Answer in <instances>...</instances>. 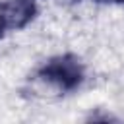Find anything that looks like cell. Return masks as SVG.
I'll list each match as a JSON object with an SVG mask.
<instances>
[{"instance_id":"6da1fadb","label":"cell","mask_w":124,"mask_h":124,"mask_svg":"<svg viewBox=\"0 0 124 124\" xmlns=\"http://www.w3.org/2000/svg\"><path fill=\"white\" fill-rule=\"evenodd\" d=\"M33 78L56 91L58 95H70L78 89L87 79V66L83 58L76 52H60L48 56L41 66L35 70Z\"/></svg>"},{"instance_id":"7a4b0ae2","label":"cell","mask_w":124,"mask_h":124,"mask_svg":"<svg viewBox=\"0 0 124 124\" xmlns=\"http://www.w3.org/2000/svg\"><path fill=\"white\" fill-rule=\"evenodd\" d=\"M37 14L39 8L33 0H0V39L25 29Z\"/></svg>"},{"instance_id":"3957f363","label":"cell","mask_w":124,"mask_h":124,"mask_svg":"<svg viewBox=\"0 0 124 124\" xmlns=\"http://www.w3.org/2000/svg\"><path fill=\"white\" fill-rule=\"evenodd\" d=\"M93 2L103 6H124V0H93Z\"/></svg>"},{"instance_id":"277c9868","label":"cell","mask_w":124,"mask_h":124,"mask_svg":"<svg viewBox=\"0 0 124 124\" xmlns=\"http://www.w3.org/2000/svg\"><path fill=\"white\" fill-rule=\"evenodd\" d=\"M33 2H37V0H33Z\"/></svg>"}]
</instances>
